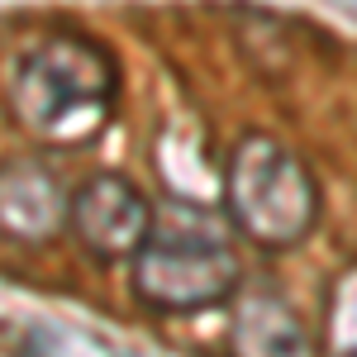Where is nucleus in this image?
<instances>
[{
    "label": "nucleus",
    "instance_id": "f257e3e1",
    "mask_svg": "<svg viewBox=\"0 0 357 357\" xmlns=\"http://www.w3.org/2000/svg\"><path fill=\"white\" fill-rule=\"evenodd\" d=\"M119 105V62L86 33L33 43L10 77V110L20 129L53 148H86L105 134Z\"/></svg>",
    "mask_w": 357,
    "mask_h": 357
},
{
    "label": "nucleus",
    "instance_id": "20e7f679",
    "mask_svg": "<svg viewBox=\"0 0 357 357\" xmlns=\"http://www.w3.org/2000/svg\"><path fill=\"white\" fill-rule=\"evenodd\" d=\"M67 229L96 262H129L153 234V200L129 176L96 172L72 191Z\"/></svg>",
    "mask_w": 357,
    "mask_h": 357
},
{
    "label": "nucleus",
    "instance_id": "423d86ee",
    "mask_svg": "<svg viewBox=\"0 0 357 357\" xmlns=\"http://www.w3.org/2000/svg\"><path fill=\"white\" fill-rule=\"evenodd\" d=\"M234 343L243 353H305L310 333L296 324V314L272 296H252L234 324Z\"/></svg>",
    "mask_w": 357,
    "mask_h": 357
},
{
    "label": "nucleus",
    "instance_id": "7ed1b4c3",
    "mask_svg": "<svg viewBox=\"0 0 357 357\" xmlns=\"http://www.w3.org/2000/svg\"><path fill=\"white\" fill-rule=\"evenodd\" d=\"M129 286L153 314H195L234 301L243 286L238 252L205 220H158L129 257Z\"/></svg>",
    "mask_w": 357,
    "mask_h": 357
},
{
    "label": "nucleus",
    "instance_id": "f03ea898",
    "mask_svg": "<svg viewBox=\"0 0 357 357\" xmlns=\"http://www.w3.org/2000/svg\"><path fill=\"white\" fill-rule=\"evenodd\" d=\"M224 215L257 248H296L319 224V181L272 134H248L224 162Z\"/></svg>",
    "mask_w": 357,
    "mask_h": 357
},
{
    "label": "nucleus",
    "instance_id": "39448f33",
    "mask_svg": "<svg viewBox=\"0 0 357 357\" xmlns=\"http://www.w3.org/2000/svg\"><path fill=\"white\" fill-rule=\"evenodd\" d=\"M67 210H72V191L48 162L38 158L0 162V238L43 248L67 229Z\"/></svg>",
    "mask_w": 357,
    "mask_h": 357
}]
</instances>
